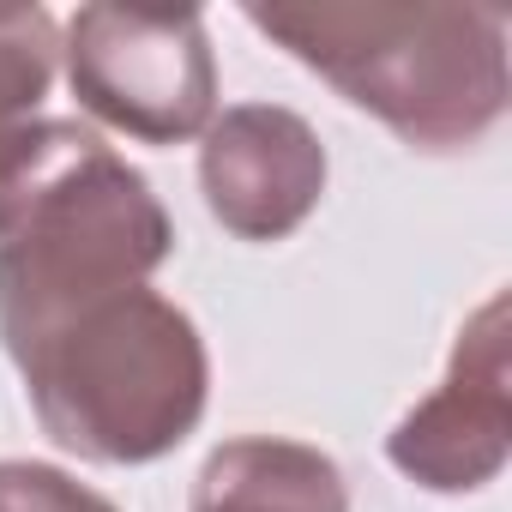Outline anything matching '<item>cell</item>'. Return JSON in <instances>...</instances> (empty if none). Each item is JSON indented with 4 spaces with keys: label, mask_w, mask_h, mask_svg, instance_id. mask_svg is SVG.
I'll list each match as a JSON object with an SVG mask.
<instances>
[{
    "label": "cell",
    "mask_w": 512,
    "mask_h": 512,
    "mask_svg": "<svg viewBox=\"0 0 512 512\" xmlns=\"http://www.w3.org/2000/svg\"><path fill=\"white\" fill-rule=\"evenodd\" d=\"M175 247L151 181L85 121L0 139V338L25 356L73 314L139 290Z\"/></svg>",
    "instance_id": "1"
},
{
    "label": "cell",
    "mask_w": 512,
    "mask_h": 512,
    "mask_svg": "<svg viewBox=\"0 0 512 512\" xmlns=\"http://www.w3.org/2000/svg\"><path fill=\"white\" fill-rule=\"evenodd\" d=\"M247 25L410 151L452 157L506 115V13L446 0H253Z\"/></svg>",
    "instance_id": "2"
},
{
    "label": "cell",
    "mask_w": 512,
    "mask_h": 512,
    "mask_svg": "<svg viewBox=\"0 0 512 512\" xmlns=\"http://www.w3.org/2000/svg\"><path fill=\"white\" fill-rule=\"evenodd\" d=\"M43 434L85 464H157L205 416L211 356L187 308L121 290L13 356Z\"/></svg>",
    "instance_id": "3"
},
{
    "label": "cell",
    "mask_w": 512,
    "mask_h": 512,
    "mask_svg": "<svg viewBox=\"0 0 512 512\" xmlns=\"http://www.w3.org/2000/svg\"><path fill=\"white\" fill-rule=\"evenodd\" d=\"M61 61L79 109L139 145H187L217 115V61L193 7H79Z\"/></svg>",
    "instance_id": "4"
},
{
    "label": "cell",
    "mask_w": 512,
    "mask_h": 512,
    "mask_svg": "<svg viewBox=\"0 0 512 512\" xmlns=\"http://www.w3.org/2000/svg\"><path fill=\"white\" fill-rule=\"evenodd\" d=\"M512 386H506V296H488L452 344L446 380L386 434V458L428 494H476L506 470Z\"/></svg>",
    "instance_id": "5"
},
{
    "label": "cell",
    "mask_w": 512,
    "mask_h": 512,
    "mask_svg": "<svg viewBox=\"0 0 512 512\" xmlns=\"http://www.w3.org/2000/svg\"><path fill=\"white\" fill-rule=\"evenodd\" d=\"M205 211L235 241H290L326 193V145L284 103H235L199 133Z\"/></svg>",
    "instance_id": "6"
},
{
    "label": "cell",
    "mask_w": 512,
    "mask_h": 512,
    "mask_svg": "<svg viewBox=\"0 0 512 512\" xmlns=\"http://www.w3.org/2000/svg\"><path fill=\"white\" fill-rule=\"evenodd\" d=\"M193 512H350V488L320 446L247 434L199 464Z\"/></svg>",
    "instance_id": "7"
},
{
    "label": "cell",
    "mask_w": 512,
    "mask_h": 512,
    "mask_svg": "<svg viewBox=\"0 0 512 512\" xmlns=\"http://www.w3.org/2000/svg\"><path fill=\"white\" fill-rule=\"evenodd\" d=\"M61 67V25L49 7H0V139L43 121Z\"/></svg>",
    "instance_id": "8"
},
{
    "label": "cell",
    "mask_w": 512,
    "mask_h": 512,
    "mask_svg": "<svg viewBox=\"0 0 512 512\" xmlns=\"http://www.w3.org/2000/svg\"><path fill=\"white\" fill-rule=\"evenodd\" d=\"M0 512H121V506L103 500L97 488L73 482L55 464L0 458Z\"/></svg>",
    "instance_id": "9"
}]
</instances>
